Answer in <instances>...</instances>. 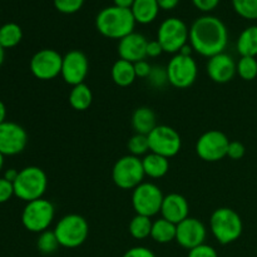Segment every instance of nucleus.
Returning a JSON list of instances; mask_svg holds the SVG:
<instances>
[{"instance_id":"f257e3e1","label":"nucleus","mask_w":257,"mask_h":257,"mask_svg":"<svg viewBox=\"0 0 257 257\" xmlns=\"http://www.w3.org/2000/svg\"><path fill=\"white\" fill-rule=\"evenodd\" d=\"M188 40L196 53L211 58L225 50L228 42L227 28L218 18L205 15L191 25Z\"/></svg>"},{"instance_id":"f03ea898","label":"nucleus","mask_w":257,"mask_h":257,"mask_svg":"<svg viewBox=\"0 0 257 257\" xmlns=\"http://www.w3.org/2000/svg\"><path fill=\"white\" fill-rule=\"evenodd\" d=\"M97 30L109 39H123L132 34L136 27V19L131 9L119 7H108L100 10L95 18Z\"/></svg>"},{"instance_id":"7ed1b4c3","label":"nucleus","mask_w":257,"mask_h":257,"mask_svg":"<svg viewBox=\"0 0 257 257\" xmlns=\"http://www.w3.org/2000/svg\"><path fill=\"white\" fill-rule=\"evenodd\" d=\"M211 232L221 245L235 242L242 235L243 225L240 215L235 210L221 207L213 211L210 218Z\"/></svg>"},{"instance_id":"20e7f679","label":"nucleus","mask_w":257,"mask_h":257,"mask_svg":"<svg viewBox=\"0 0 257 257\" xmlns=\"http://www.w3.org/2000/svg\"><path fill=\"white\" fill-rule=\"evenodd\" d=\"M13 185L14 195L25 202H30L43 198L48 187V177L42 168L29 166L19 171V175Z\"/></svg>"},{"instance_id":"39448f33","label":"nucleus","mask_w":257,"mask_h":257,"mask_svg":"<svg viewBox=\"0 0 257 257\" xmlns=\"http://www.w3.org/2000/svg\"><path fill=\"white\" fill-rule=\"evenodd\" d=\"M59 245L65 248L82 246L89 235V225L83 216L70 213L59 220L54 228Z\"/></svg>"},{"instance_id":"423d86ee","label":"nucleus","mask_w":257,"mask_h":257,"mask_svg":"<svg viewBox=\"0 0 257 257\" xmlns=\"http://www.w3.org/2000/svg\"><path fill=\"white\" fill-rule=\"evenodd\" d=\"M55 208L50 201L45 198L27 202L22 213L23 226L30 232L42 233L48 230L54 220Z\"/></svg>"},{"instance_id":"0eeeda50","label":"nucleus","mask_w":257,"mask_h":257,"mask_svg":"<svg viewBox=\"0 0 257 257\" xmlns=\"http://www.w3.org/2000/svg\"><path fill=\"white\" fill-rule=\"evenodd\" d=\"M190 39V29L186 23L178 18H168L158 28L157 40L163 52L177 54Z\"/></svg>"},{"instance_id":"6e6552de","label":"nucleus","mask_w":257,"mask_h":257,"mask_svg":"<svg viewBox=\"0 0 257 257\" xmlns=\"http://www.w3.org/2000/svg\"><path fill=\"white\" fill-rule=\"evenodd\" d=\"M145 176L142 160L136 156H124L119 158L113 166V182L122 190H135L143 182Z\"/></svg>"},{"instance_id":"1a4fd4ad","label":"nucleus","mask_w":257,"mask_h":257,"mask_svg":"<svg viewBox=\"0 0 257 257\" xmlns=\"http://www.w3.org/2000/svg\"><path fill=\"white\" fill-rule=\"evenodd\" d=\"M166 70H167L168 82L178 89L191 87L198 74L196 60L191 55H183L181 53L173 55Z\"/></svg>"},{"instance_id":"9d476101","label":"nucleus","mask_w":257,"mask_h":257,"mask_svg":"<svg viewBox=\"0 0 257 257\" xmlns=\"http://www.w3.org/2000/svg\"><path fill=\"white\" fill-rule=\"evenodd\" d=\"M163 198L165 196L158 186L155 183L142 182L133 190L132 206L137 215L152 217L161 212Z\"/></svg>"},{"instance_id":"9b49d317","label":"nucleus","mask_w":257,"mask_h":257,"mask_svg":"<svg viewBox=\"0 0 257 257\" xmlns=\"http://www.w3.org/2000/svg\"><path fill=\"white\" fill-rule=\"evenodd\" d=\"M230 140L221 131H207L198 138L196 143V152L201 160L206 162H217L227 157Z\"/></svg>"},{"instance_id":"f8f14e48","label":"nucleus","mask_w":257,"mask_h":257,"mask_svg":"<svg viewBox=\"0 0 257 257\" xmlns=\"http://www.w3.org/2000/svg\"><path fill=\"white\" fill-rule=\"evenodd\" d=\"M150 151L157 155L168 158L175 157L181 150L182 141L176 130L170 125H157L148 135Z\"/></svg>"},{"instance_id":"ddd939ff","label":"nucleus","mask_w":257,"mask_h":257,"mask_svg":"<svg viewBox=\"0 0 257 257\" xmlns=\"http://www.w3.org/2000/svg\"><path fill=\"white\" fill-rule=\"evenodd\" d=\"M63 55L54 49H42L30 59V72L40 80H50L62 73Z\"/></svg>"},{"instance_id":"4468645a","label":"nucleus","mask_w":257,"mask_h":257,"mask_svg":"<svg viewBox=\"0 0 257 257\" xmlns=\"http://www.w3.org/2000/svg\"><path fill=\"white\" fill-rule=\"evenodd\" d=\"M89 72V62L87 55L80 50H70L63 57L62 78L72 87L84 83Z\"/></svg>"},{"instance_id":"2eb2a0df","label":"nucleus","mask_w":257,"mask_h":257,"mask_svg":"<svg viewBox=\"0 0 257 257\" xmlns=\"http://www.w3.org/2000/svg\"><path fill=\"white\" fill-rule=\"evenodd\" d=\"M28 133L20 124L7 122L0 124V153L3 156H15L25 150Z\"/></svg>"},{"instance_id":"dca6fc26","label":"nucleus","mask_w":257,"mask_h":257,"mask_svg":"<svg viewBox=\"0 0 257 257\" xmlns=\"http://www.w3.org/2000/svg\"><path fill=\"white\" fill-rule=\"evenodd\" d=\"M207 230L200 220L195 217H187L177 225L176 241L178 245L188 251L205 243Z\"/></svg>"},{"instance_id":"f3484780","label":"nucleus","mask_w":257,"mask_h":257,"mask_svg":"<svg viewBox=\"0 0 257 257\" xmlns=\"http://www.w3.org/2000/svg\"><path fill=\"white\" fill-rule=\"evenodd\" d=\"M206 69H207L208 77L215 83H220V84L230 82L237 73L235 60L226 53H220V54L208 58Z\"/></svg>"},{"instance_id":"a211bd4d","label":"nucleus","mask_w":257,"mask_h":257,"mask_svg":"<svg viewBox=\"0 0 257 257\" xmlns=\"http://www.w3.org/2000/svg\"><path fill=\"white\" fill-rule=\"evenodd\" d=\"M147 44L148 40L145 35L135 33L127 35L119 40L118 44V54L120 59H124L131 63H137L147 58Z\"/></svg>"},{"instance_id":"6ab92c4d","label":"nucleus","mask_w":257,"mask_h":257,"mask_svg":"<svg viewBox=\"0 0 257 257\" xmlns=\"http://www.w3.org/2000/svg\"><path fill=\"white\" fill-rule=\"evenodd\" d=\"M161 213L165 220L170 221V222L178 225L186 220L190 213V206H188L187 200L183 197L180 193H170V195L165 196L162 202V207H161Z\"/></svg>"},{"instance_id":"aec40b11","label":"nucleus","mask_w":257,"mask_h":257,"mask_svg":"<svg viewBox=\"0 0 257 257\" xmlns=\"http://www.w3.org/2000/svg\"><path fill=\"white\" fill-rule=\"evenodd\" d=\"M132 125L136 133L148 136L157 127L155 112L148 107L137 108L132 115Z\"/></svg>"},{"instance_id":"412c9836","label":"nucleus","mask_w":257,"mask_h":257,"mask_svg":"<svg viewBox=\"0 0 257 257\" xmlns=\"http://www.w3.org/2000/svg\"><path fill=\"white\" fill-rule=\"evenodd\" d=\"M136 23L140 24H150L157 18L160 7L157 0H135L131 8Z\"/></svg>"},{"instance_id":"4be33fe9","label":"nucleus","mask_w":257,"mask_h":257,"mask_svg":"<svg viewBox=\"0 0 257 257\" xmlns=\"http://www.w3.org/2000/svg\"><path fill=\"white\" fill-rule=\"evenodd\" d=\"M142 165L146 176L151 178L163 177L168 172V170H170V161H168V158L153 152L145 156V158L142 160Z\"/></svg>"},{"instance_id":"5701e85b","label":"nucleus","mask_w":257,"mask_h":257,"mask_svg":"<svg viewBox=\"0 0 257 257\" xmlns=\"http://www.w3.org/2000/svg\"><path fill=\"white\" fill-rule=\"evenodd\" d=\"M113 82L119 87H128L135 82L137 78L135 70V64L131 62H127L124 59H118L113 64L112 70H110Z\"/></svg>"},{"instance_id":"b1692460","label":"nucleus","mask_w":257,"mask_h":257,"mask_svg":"<svg viewBox=\"0 0 257 257\" xmlns=\"http://www.w3.org/2000/svg\"><path fill=\"white\" fill-rule=\"evenodd\" d=\"M237 52L241 57H255L257 55V25L246 28L237 39Z\"/></svg>"},{"instance_id":"393cba45","label":"nucleus","mask_w":257,"mask_h":257,"mask_svg":"<svg viewBox=\"0 0 257 257\" xmlns=\"http://www.w3.org/2000/svg\"><path fill=\"white\" fill-rule=\"evenodd\" d=\"M93 102V94L92 90L89 89L85 83L82 84L74 85L69 93V104L72 105L73 109L79 110H87L90 107Z\"/></svg>"},{"instance_id":"a878e982","label":"nucleus","mask_w":257,"mask_h":257,"mask_svg":"<svg viewBox=\"0 0 257 257\" xmlns=\"http://www.w3.org/2000/svg\"><path fill=\"white\" fill-rule=\"evenodd\" d=\"M176 232H177V225L162 217L153 222L151 237L158 243H168L176 240Z\"/></svg>"},{"instance_id":"bb28decb","label":"nucleus","mask_w":257,"mask_h":257,"mask_svg":"<svg viewBox=\"0 0 257 257\" xmlns=\"http://www.w3.org/2000/svg\"><path fill=\"white\" fill-rule=\"evenodd\" d=\"M22 39L23 30L17 23H7L0 27V45L4 49L17 47Z\"/></svg>"},{"instance_id":"cd10ccee","label":"nucleus","mask_w":257,"mask_h":257,"mask_svg":"<svg viewBox=\"0 0 257 257\" xmlns=\"http://www.w3.org/2000/svg\"><path fill=\"white\" fill-rule=\"evenodd\" d=\"M152 225L153 222L151 221V217L142 215H136L135 217L131 220L130 222V230L131 236L136 240H145V238L150 237L151 232H152Z\"/></svg>"},{"instance_id":"c85d7f7f","label":"nucleus","mask_w":257,"mask_h":257,"mask_svg":"<svg viewBox=\"0 0 257 257\" xmlns=\"http://www.w3.org/2000/svg\"><path fill=\"white\" fill-rule=\"evenodd\" d=\"M236 72L243 80H253L257 77V59L255 57H241L236 63Z\"/></svg>"},{"instance_id":"c756f323","label":"nucleus","mask_w":257,"mask_h":257,"mask_svg":"<svg viewBox=\"0 0 257 257\" xmlns=\"http://www.w3.org/2000/svg\"><path fill=\"white\" fill-rule=\"evenodd\" d=\"M59 241H58L57 236H55L54 231H44L39 235L37 241V247L44 255H52L59 247Z\"/></svg>"},{"instance_id":"7c9ffc66","label":"nucleus","mask_w":257,"mask_h":257,"mask_svg":"<svg viewBox=\"0 0 257 257\" xmlns=\"http://www.w3.org/2000/svg\"><path fill=\"white\" fill-rule=\"evenodd\" d=\"M235 12L248 20L257 19V0H232Z\"/></svg>"},{"instance_id":"2f4dec72","label":"nucleus","mask_w":257,"mask_h":257,"mask_svg":"<svg viewBox=\"0 0 257 257\" xmlns=\"http://www.w3.org/2000/svg\"><path fill=\"white\" fill-rule=\"evenodd\" d=\"M128 150L131 155L140 157V156L146 155L150 151V142H148V136L138 135L136 133L135 136L130 138L128 141Z\"/></svg>"},{"instance_id":"473e14b6","label":"nucleus","mask_w":257,"mask_h":257,"mask_svg":"<svg viewBox=\"0 0 257 257\" xmlns=\"http://www.w3.org/2000/svg\"><path fill=\"white\" fill-rule=\"evenodd\" d=\"M84 0H54V7L63 14H74L82 9Z\"/></svg>"},{"instance_id":"72a5a7b5","label":"nucleus","mask_w":257,"mask_h":257,"mask_svg":"<svg viewBox=\"0 0 257 257\" xmlns=\"http://www.w3.org/2000/svg\"><path fill=\"white\" fill-rule=\"evenodd\" d=\"M147 79L153 87H163L168 82L167 70H166V68L162 67H152V72H151L150 77Z\"/></svg>"},{"instance_id":"f704fd0d","label":"nucleus","mask_w":257,"mask_h":257,"mask_svg":"<svg viewBox=\"0 0 257 257\" xmlns=\"http://www.w3.org/2000/svg\"><path fill=\"white\" fill-rule=\"evenodd\" d=\"M188 257H218V255L217 251L212 246L202 243V245L188 251Z\"/></svg>"},{"instance_id":"c9c22d12","label":"nucleus","mask_w":257,"mask_h":257,"mask_svg":"<svg viewBox=\"0 0 257 257\" xmlns=\"http://www.w3.org/2000/svg\"><path fill=\"white\" fill-rule=\"evenodd\" d=\"M13 196H15L14 185L4 177H0V203L8 202Z\"/></svg>"},{"instance_id":"e433bc0d","label":"nucleus","mask_w":257,"mask_h":257,"mask_svg":"<svg viewBox=\"0 0 257 257\" xmlns=\"http://www.w3.org/2000/svg\"><path fill=\"white\" fill-rule=\"evenodd\" d=\"M245 152L246 148L242 143L238 142V141H232V142H230V145H228L227 157H230L231 160L233 161H237L241 160V158L245 156Z\"/></svg>"},{"instance_id":"4c0bfd02","label":"nucleus","mask_w":257,"mask_h":257,"mask_svg":"<svg viewBox=\"0 0 257 257\" xmlns=\"http://www.w3.org/2000/svg\"><path fill=\"white\" fill-rule=\"evenodd\" d=\"M135 64V70L136 75L140 78H148L150 77L151 72H152V65L147 62L146 59L140 60L137 63H133Z\"/></svg>"},{"instance_id":"58836bf2","label":"nucleus","mask_w":257,"mask_h":257,"mask_svg":"<svg viewBox=\"0 0 257 257\" xmlns=\"http://www.w3.org/2000/svg\"><path fill=\"white\" fill-rule=\"evenodd\" d=\"M122 257H156V255L150 248L143 247V246H137V247H132L128 251H125V253Z\"/></svg>"},{"instance_id":"ea45409f","label":"nucleus","mask_w":257,"mask_h":257,"mask_svg":"<svg viewBox=\"0 0 257 257\" xmlns=\"http://www.w3.org/2000/svg\"><path fill=\"white\" fill-rule=\"evenodd\" d=\"M193 5L201 12H212L220 4V0H192Z\"/></svg>"},{"instance_id":"a19ab883","label":"nucleus","mask_w":257,"mask_h":257,"mask_svg":"<svg viewBox=\"0 0 257 257\" xmlns=\"http://www.w3.org/2000/svg\"><path fill=\"white\" fill-rule=\"evenodd\" d=\"M163 53L162 47H161L160 42L158 40H151L147 44V57L156 58L158 55H161Z\"/></svg>"},{"instance_id":"79ce46f5","label":"nucleus","mask_w":257,"mask_h":257,"mask_svg":"<svg viewBox=\"0 0 257 257\" xmlns=\"http://www.w3.org/2000/svg\"><path fill=\"white\" fill-rule=\"evenodd\" d=\"M157 3H158V7H160V9L172 10L177 7L178 3H180V0H157Z\"/></svg>"},{"instance_id":"37998d69","label":"nucleus","mask_w":257,"mask_h":257,"mask_svg":"<svg viewBox=\"0 0 257 257\" xmlns=\"http://www.w3.org/2000/svg\"><path fill=\"white\" fill-rule=\"evenodd\" d=\"M18 175H19V171L14 170V168H10V170H8L7 172L4 173V178L5 180L9 181V182L14 183V181L17 180Z\"/></svg>"},{"instance_id":"c03bdc74","label":"nucleus","mask_w":257,"mask_h":257,"mask_svg":"<svg viewBox=\"0 0 257 257\" xmlns=\"http://www.w3.org/2000/svg\"><path fill=\"white\" fill-rule=\"evenodd\" d=\"M115 7H119V8H124V9H131L135 3V0H113Z\"/></svg>"},{"instance_id":"a18cd8bd","label":"nucleus","mask_w":257,"mask_h":257,"mask_svg":"<svg viewBox=\"0 0 257 257\" xmlns=\"http://www.w3.org/2000/svg\"><path fill=\"white\" fill-rule=\"evenodd\" d=\"M5 118H7V107H5L4 102L0 99V124L5 122Z\"/></svg>"},{"instance_id":"49530a36","label":"nucleus","mask_w":257,"mask_h":257,"mask_svg":"<svg viewBox=\"0 0 257 257\" xmlns=\"http://www.w3.org/2000/svg\"><path fill=\"white\" fill-rule=\"evenodd\" d=\"M4 59H5V49L0 45V67H2V64L4 63Z\"/></svg>"},{"instance_id":"de8ad7c7","label":"nucleus","mask_w":257,"mask_h":257,"mask_svg":"<svg viewBox=\"0 0 257 257\" xmlns=\"http://www.w3.org/2000/svg\"><path fill=\"white\" fill-rule=\"evenodd\" d=\"M3 167H4V156L0 153V171L3 170Z\"/></svg>"}]
</instances>
